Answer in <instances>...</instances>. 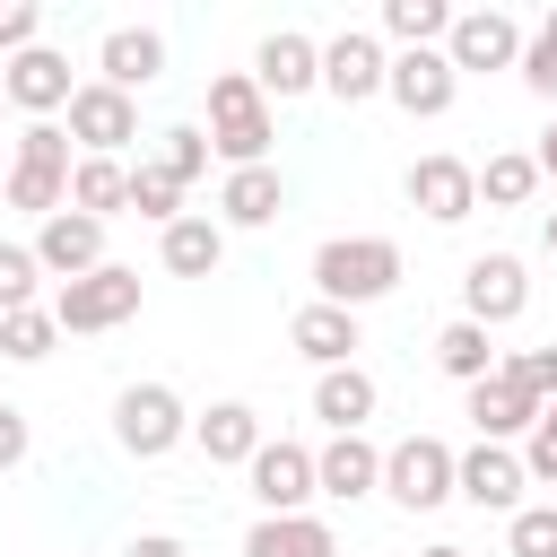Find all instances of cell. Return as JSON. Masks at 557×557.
I'll list each match as a JSON object with an SVG mask.
<instances>
[{"label":"cell","mask_w":557,"mask_h":557,"mask_svg":"<svg viewBox=\"0 0 557 557\" xmlns=\"http://www.w3.org/2000/svg\"><path fill=\"white\" fill-rule=\"evenodd\" d=\"M531 165H540V183H557V122L540 131V148H531Z\"/></svg>","instance_id":"b9f144b4"},{"label":"cell","mask_w":557,"mask_h":557,"mask_svg":"<svg viewBox=\"0 0 557 557\" xmlns=\"http://www.w3.org/2000/svg\"><path fill=\"white\" fill-rule=\"evenodd\" d=\"M122 557H191V548H183V540H165V531H139Z\"/></svg>","instance_id":"60d3db41"},{"label":"cell","mask_w":557,"mask_h":557,"mask_svg":"<svg viewBox=\"0 0 557 557\" xmlns=\"http://www.w3.org/2000/svg\"><path fill=\"white\" fill-rule=\"evenodd\" d=\"M400 278H409V261H400L392 235H331V244L313 252V305H339V313L392 296Z\"/></svg>","instance_id":"6da1fadb"},{"label":"cell","mask_w":557,"mask_h":557,"mask_svg":"<svg viewBox=\"0 0 557 557\" xmlns=\"http://www.w3.org/2000/svg\"><path fill=\"white\" fill-rule=\"evenodd\" d=\"M505 548H513V557H557V505L505 513Z\"/></svg>","instance_id":"d590c367"},{"label":"cell","mask_w":557,"mask_h":557,"mask_svg":"<svg viewBox=\"0 0 557 557\" xmlns=\"http://www.w3.org/2000/svg\"><path fill=\"white\" fill-rule=\"evenodd\" d=\"M513 70H522V87H531V96H557V9L522 35V61H513Z\"/></svg>","instance_id":"836d02e7"},{"label":"cell","mask_w":557,"mask_h":557,"mask_svg":"<svg viewBox=\"0 0 557 557\" xmlns=\"http://www.w3.org/2000/svg\"><path fill=\"white\" fill-rule=\"evenodd\" d=\"M0 113H9V96H0Z\"/></svg>","instance_id":"f6af8a7d"},{"label":"cell","mask_w":557,"mask_h":557,"mask_svg":"<svg viewBox=\"0 0 557 557\" xmlns=\"http://www.w3.org/2000/svg\"><path fill=\"white\" fill-rule=\"evenodd\" d=\"M191 444H200L209 461H235V470H244V461L261 453V409H252V400H209V409L191 418Z\"/></svg>","instance_id":"44dd1931"},{"label":"cell","mask_w":557,"mask_h":557,"mask_svg":"<svg viewBox=\"0 0 557 557\" xmlns=\"http://www.w3.org/2000/svg\"><path fill=\"white\" fill-rule=\"evenodd\" d=\"M313 418H322L331 435H366V418H374V374H366V366H331V374L313 383Z\"/></svg>","instance_id":"d4e9b609"},{"label":"cell","mask_w":557,"mask_h":557,"mask_svg":"<svg viewBox=\"0 0 557 557\" xmlns=\"http://www.w3.org/2000/svg\"><path fill=\"white\" fill-rule=\"evenodd\" d=\"M444 61H453V78H470V70H513V61H522V17H505V9H461L453 35H444Z\"/></svg>","instance_id":"ba28073f"},{"label":"cell","mask_w":557,"mask_h":557,"mask_svg":"<svg viewBox=\"0 0 557 557\" xmlns=\"http://www.w3.org/2000/svg\"><path fill=\"white\" fill-rule=\"evenodd\" d=\"M157 252H165V270H174V278H209V270L226 261V226H218L209 209H183V218L165 226V244H157Z\"/></svg>","instance_id":"cb8c5ba5"},{"label":"cell","mask_w":557,"mask_h":557,"mask_svg":"<svg viewBox=\"0 0 557 557\" xmlns=\"http://www.w3.org/2000/svg\"><path fill=\"white\" fill-rule=\"evenodd\" d=\"M383 70H392V52H383L366 26H339V35L322 44V87H331L339 104H366V96H383Z\"/></svg>","instance_id":"2e32d148"},{"label":"cell","mask_w":557,"mask_h":557,"mask_svg":"<svg viewBox=\"0 0 557 557\" xmlns=\"http://www.w3.org/2000/svg\"><path fill=\"white\" fill-rule=\"evenodd\" d=\"M383 35H392L400 52H444L453 9H444V0H383Z\"/></svg>","instance_id":"83f0119b"},{"label":"cell","mask_w":557,"mask_h":557,"mask_svg":"<svg viewBox=\"0 0 557 557\" xmlns=\"http://www.w3.org/2000/svg\"><path fill=\"white\" fill-rule=\"evenodd\" d=\"M522 305H531V278H522V261H513V252H479V261L461 270V322L505 331Z\"/></svg>","instance_id":"9c48e42d"},{"label":"cell","mask_w":557,"mask_h":557,"mask_svg":"<svg viewBox=\"0 0 557 557\" xmlns=\"http://www.w3.org/2000/svg\"><path fill=\"white\" fill-rule=\"evenodd\" d=\"M270 139H278V113L252 87V70H218L209 78V157H226V174L235 165H270Z\"/></svg>","instance_id":"7a4b0ae2"},{"label":"cell","mask_w":557,"mask_h":557,"mask_svg":"<svg viewBox=\"0 0 557 557\" xmlns=\"http://www.w3.org/2000/svg\"><path fill=\"white\" fill-rule=\"evenodd\" d=\"M409 209H418V218H435V226H461V218L479 209V174H470L461 157H444V148H435V157H418V165H409Z\"/></svg>","instance_id":"e0dca14e"},{"label":"cell","mask_w":557,"mask_h":557,"mask_svg":"<svg viewBox=\"0 0 557 557\" xmlns=\"http://www.w3.org/2000/svg\"><path fill=\"white\" fill-rule=\"evenodd\" d=\"M17 461H26V409L0 400V470H17Z\"/></svg>","instance_id":"ab89813d"},{"label":"cell","mask_w":557,"mask_h":557,"mask_svg":"<svg viewBox=\"0 0 557 557\" xmlns=\"http://www.w3.org/2000/svg\"><path fill=\"white\" fill-rule=\"evenodd\" d=\"M0 96L17 104V113H35V122H52L70 96H78V78H70V61L52 52V44H35V52H17V61H0Z\"/></svg>","instance_id":"8fae6325"},{"label":"cell","mask_w":557,"mask_h":557,"mask_svg":"<svg viewBox=\"0 0 557 557\" xmlns=\"http://www.w3.org/2000/svg\"><path fill=\"white\" fill-rule=\"evenodd\" d=\"M131 313H139V270L131 261H104V270H87V278H70L52 296V322L61 331H122Z\"/></svg>","instance_id":"8992f818"},{"label":"cell","mask_w":557,"mask_h":557,"mask_svg":"<svg viewBox=\"0 0 557 557\" xmlns=\"http://www.w3.org/2000/svg\"><path fill=\"white\" fill-rule=\"evenodd\" d=\"M522 479H540V487H557V400L531 418V435H522Z\"/></svg>","instance_id":"74e56055"},{"label":"cell","mask_w":557,"mask_h":557,"mask_svg":"<svg viewBox=\"0 0 557 557\" xmlns=\"http://www.w3.org/2000/svg\"><path fill=\"white\" fill-rule=\"evenodd\" d=\"M435 366L470 392V383H487V374H496V348H487V331H479V322H444V331H435Z\"/></svg>","instance_id":"f1b7e54d"},{"label":"cell","mask_w":557,"mask_h":557,"mask_svg":"<svg viewBox=\"0 0 557 557\" xmlns=\"http://www.w3.org/2000/svg\"><path fill=\"white\" fill-rule=\"evenodd\" d=\"M35 278H44L35 252H26V244H0V313H26V305H35Z\"/></svg>","instance_id":"8d00e7d4"},{"label":"cell","mask_w":557,"mask_h":557,"mask_svg":"<svg viewBox=\"0 0 557 557\" xmlns=\"http://www.w3.org/2000/svg\"><path fill=\"white\" fill-rule=\"evenodd\" d=\"M470 174H479V200H487V209H522V200L540 191L531 148H505V157H487V165H470Z\"/></svg>","instance_id":"f546056e"},{"label":"cell","mask_w":557,"mask_h":557,"mask_svg":"<svg viewBox=\"0 0 557 557\" xmlns=\"http://www.w3.org/2000/svg\"><path fill=\"white\" fill-rule=\"evenodd\" d=\"M26 252H35V270H52V278L70 287V278H87V270H104V226L78 218V209H52Z\"/></svg>","instance_id":"4fadbf2b"},{"label":"cell","mask_w":557,"mask_h":557,"mask_svg":"<svg viewBox=\"0 0 557 557\" xmlns=\"http://www.w3.org/2000/svg\"><path fill=\"white\" fill-rule=\"evenodd\" d=\"M148 165H165V174H174V183L191 191V183L209 174V131H191V122H174V131H157V157H148Z\"/></svg>","instance_id":"1f68e13d"},{"label":"cell","mask_w":557,"mask_h":557,"mask_svg":"<svg viewBox=\"0 0 557 557\" xmlns=\"http://www.w3.org/2000/svg\"><path fill=\"white\" fill-rule=\"evenodd\" d=\"M252 87L261 96H305V87H322V44L313 35H296V26H270L261 35V52H252Z\"/></svg>","instance_id":"9a60e30c"},{"label":"cell","mask_w":557,"mask_h":557,"mask_svg":"<svg viewBox=\"0 0 557 557\" xmlns=\"http://www.w3.org/2000/svg\"><path fill=\"white\" fill-rule=\"evenodd\" d=\"M244 557H339V531L322 513H261L244 531Z\"/></svg>","instance_id":"7402d4cb"},{"label":"cell","mask_w":557,"mask_h":557,"mask_svg":"<svg viewBox=\"0 0 557 557\" xmlns=\"http://www.w3.org/2000/svg\"><path fill=\"white\" fill-rule=\"evenodd\" d=\"M183 435H191V409L174 400V383H122L113 392V444L131 461H165Z\"/></svg>","instance_id":"277c9868"},{"label":"cell","mask_w":557,"mask_h":557,"mask_svg":"<svg viewBox=\"0 0 557 557\" xmlns=\"http://www.w3.org/2000/svg\"><path fill=\"white\" fill-rule=\"evenodd\" d=\"M70 209L96 218V226L122 218V209H131V165H122V157H78V165H70Z\"/></svg>","instance_id":"484cf974"},{"label":"cell","mask_w":557,"mask_h":557,"mask_svg":"<svg viewBox=\"0 0 557 557\" xmlns=\"http://www.w3.org/2000/svg\"><path fill=\"white\" fill-rule=\"evenodd\" d=\"M131 209H139V218H157V226H174V218H183V183H174L165 165H148V157H139V165H131Z\"/></svg>","instance_id":"d6a6232c"},{"label":"cell","mask_w":557,"mask_h":557,"mask_svg":"<svg viewBox=\"0 0 557 557\" xmlns=\"http://www.w3.org/2000/svg\"><path fill=\"white\" fill-rule=\"evenodd\" d=\"M70 131L61 122H26L17 131V157H9V174H0V200L9 209H26V218H52V209H70Z\"/></svg>","instance_id":"3957f363"},{"label":"cell","mask_w":557,"mask_h":557,"mask_svg":"<svg viewBox=\"0 0 557 557\" xmlns=\"http://www.w3.org/2000/svg\"><path fill=\"white\" fill-rule=\"evenodd\" d=\"M244 479H252L261 513H305V505H313V453H305V444H287V435H278V444L261 435V453L244 461Z\"/></svg>","instance_id":"5bb4252c"},{"label":"cell","mask_w":557,"mask_h":557,"mask_svg":"<svg viewBox=\"0 0 557 557\" xmlns=\"http://www.w3.org/2000/svg\"><path fill=\"white\" fill-rule=\"evenodd\" d=\"M383 496H392L400 513L453 505V444H444V435H400V444L383 453Z\"/></svg>","instance_id":"5b68a950"},{"label":"cell","mask_w":557,"mask_h":557,"mask_svg":"<svg viewBox=\"0 0 557 557\" xmlns=\"http://www.w3.org/2000/svg\"><path fill=\"white\" fill-rule=\"evenodd\" d=\"M70 139H78V157H122L131 139H139V104L122 96V87H104V78H87L70 104Z\"/></svg>","instance_id":"52a82bcc"},{"label":"cell","mask_w":557,"mask_h":557,"mask_svg":"<svg viewBox=\"0 0 557 557\" xmlns=\"http://www.w3.org/2000/svg\"><path fill=\"white\" fill-rule=\"evenodd\" d=\"M35 35H44V9L35 0H0V52L17 61V52H35Z\"/></svg>","instance_id":"f35d334b"},{"label":"cell","mask_w":557,"mask_h":557,"mask_svg":"<svg viewBox=\"0 0 557 557\" xmlns=\"http://www.w3.org/2000/svg\"><path fill=\"white\" fill-rule=\"evenodd\" d=\"M374 487H383V444H366V435H331V444L313 453V496L357 505V496H374Z\"/></svg>","instance_id":"ac0fdd59"},{"label":"cell","mask_w":557,"mask_h":557,"mask_svg":"<svg viewBox=\"0 0 557 557\" xmlns=\"http://www.w3.org/2000/svg\"><path fill=\"white\" fill-rule=\"evenodd\" d=\"M531 418H540V400H531L522 383H505V374L470 383V426H479V444H513V435H531Z\"/></svg>","instance_id":"603a6c76"},{"label":"cell","mask_w":557,"mask_h":557,"mask_svg":"<svg viewBox=\"0 0 557 557\" xmlns=\"http://www.w3.org/2000/svg\"><path fill=\"white\" fill-rule=\"evenodd\" d=\"M496 374H505V383H522L540 409L557 400V348H513V357H496Z\"/></svg>","instance_id":"e575fe53"},{"label":"cell","mask_w":557,"mask_h":557,"mask_svg":"<svg viewBox=\"0 0 557 557\" xmlns=\"http://www.w3.org/2000/svg\"><path fill=\"white\" fill-rule=\"evenodd\" d=\"M52 339H61V322H52V305H26V313H0V357H17V366H35V357H52Z\"/></svg>","instance_id":"4dcf8cb0"},{"label":"cell","mask_w":557,"mask_h":557,"mask_svg":"<svg viewBox=\"0 0 557 557\" xmlns=\"http://www.w3.org/2000/svg\"><path fill=\"white\" fill-rule=\"evenodd\" d=\"M522 453H505V444H470V453H453V496L461 505H479V513H522Z\"/></svg>","instance_id":"30bf717a"},{"label":"cell","mask_w":557,"mask_h":557,"mask_svg":"<svg viewBox=\"0 0 557 557\" xmlns=\"http://www.w3.org/2000/svg\"><path fill=\"white\" fill-rule=\"evenodd\" d=\"M278 200H287L278 165H235V174H226V191H218V226H270V218H278Z\"/></svg>","instance_id":"4316f807"},{"label":"cell","mask_w":557,"mask_h":557,"mask_svg":"<svg viewBox=\"0 0 557 557\" xmlns=\"http://www.w3.org/2000/svg\"><path fill=\"white\" fill-rule=\"evenodd\" d=\"M383 96H392L409 122H435V113H453L461 78H453V61H444V52H392V70H383Z\"/></svg>","instance_id":"7c38bea8"},{"label":"cell","mask_w":557,"mask_h":557,"mask_svg":"<svg viewBox=\"0 0 557 557\" xmlns=\"http://www.w3.org/2000/svg\"><path fill=\"white\" fill-rule=\"evenodd\" d=\"M96 70H104V87L139 96V87L165 70V35H157V26H113V35L96 44Z\"/></svg>","instance_id":"d6986e66"},{"label":"cell","mask_w":557,"mask_h":557,"mask_svg":"<svg viewBox=\"0 0 557 557\" xmlns=\"http://www.w3.org/2000/svg\"><path fill=\"white\" fill-rule=\"evenodd\" d=\"M287 348H296V357H313V366L331 374V366H357V348H366V339H357V313H339V305H305V313L287 322Z\"/></svg>","instance_id":"ffe728a7"},{"label":"cell","mask_w":557,"mask_h":557,"mask_svg":"<svg viewBox=\"0 0 557 557\" xmlns=\"http://www.w3.org/2000/svg\"><path fill=\"white\" fill-rule=\"evenodd\" d=\"M418 557H470V548H453V540H435V548H418Z\"/></svg>","instance_id":"7bdbcfd3"},{"label":"cell","mask_w":557,"mask_h":557,"mask_svg":"<svg viewBox=\"0 0 557 557\" xmlns=\"http://www.w3.org/2000/svg\"><path fill=\"white\" fill-rule=\"evenodd\" d=\"M540 244H548V252H557V209H548V226H540Z\"/></svg>","instance_id":"ee69618b"}]
</instances>
